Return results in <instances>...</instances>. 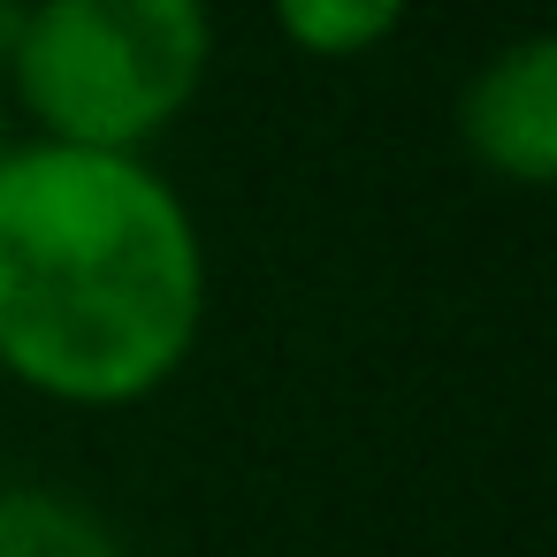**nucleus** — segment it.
Here are the masks:
<instances>
[{
	"label": "nucleus",
	"instance_id": "1",
	"mask_svg": "<svg viewBox=\"0 0 557 557\" xmlns=\"http://www.w3.org/2000/svg\"><path fill=\"white\" fill-rule=\"evenodd\" d=\"M207 237L153 153L9 138L0 153V374L62 412L161 397L207 336Z\"/></svg>",
	"mask_w": 557,
	"mask_h": 557
},
{
	"label": "nucleus",
	"instance_id": "2",
	"mask_svg": "<svg viewBox=\"0 0 557 557\" xmlns=\"http://www.w3.org/2000/svg\"><path fill=\"white\" fill-rule=\"evenodd\" d=\"M214 54V0H32L0 85L47 146L153 153L199 108Z\"/></svg>",
	"mask_w": 557,
	"mask_h": 557
},
{
	"label": "nucleus",
	"instance_id": "3",
	"mask_svg": "<svg viewBox=\"0 0 557 557\" xmlns=\"http://www.w3.org/2000/svg\"><path fill=\"white\" fill-rule=\"evenodd\" d=\"M458 146L481 176L511 191L557 184V39L519 32L473 62L458 85Z\"/></svg>",
	"mask_w": 557,
	"mask_h": 557
},
{
	"label": "nucleus",
	"instance_id": "4",
	"mask_svg": "<svg viewBox=\"0 0 557 557\" xmlns=\"http://www.w3.org/2000/svg\"><path fill=\"white\" fill-rule=\"evenodd\" d=\"M0 557H131V549L100 504L54 481H16L0 488Z\"/></svg>",
	"mask_w": 557,
	"mask_h": 557
},
{
	"label": "nucleus",
	"instance_id": "5",
	"mask_svg": "<svg viewBox=\"0 0 557 557\" xmlns=\"http://www.w3.org/2000/svg\"><path fill=\"white\" fill-rule=\"evenodd\" d=\"M412 16V0H268V24L306 62H367Z\"/></svg>",
	"mask_w": 557,
	"mask_h": 557
},
{
	"label": "nucleus",
	"instance_id": "6",
	"mask_svg": "<svg viewBox=\"0 0 557 557\" xmlns=\"http://www.w3.org/2000/svg\"><path fill=\"white\" fill-rule=\"evenodd\" d=\"M24 9H32V0H0V77H9V54L24 39Z\"/></svg>",
	"mask_w": 557,
	"mask_h": 557
},
{
	"label": "nucleus",
	"instance_id": "7",
	"mask_svg": "<svg viewBox=\"0 0 557 557\" xmlns=\"http://www.w3.org/2000/svg\"><path fill=\"white\" fill-rule=\"evenodd\" d=\"M0 153H9V123H0Z\"/></svg>",
	"mask_w": 557,
	"mask_h": 557
}]
</instances>
